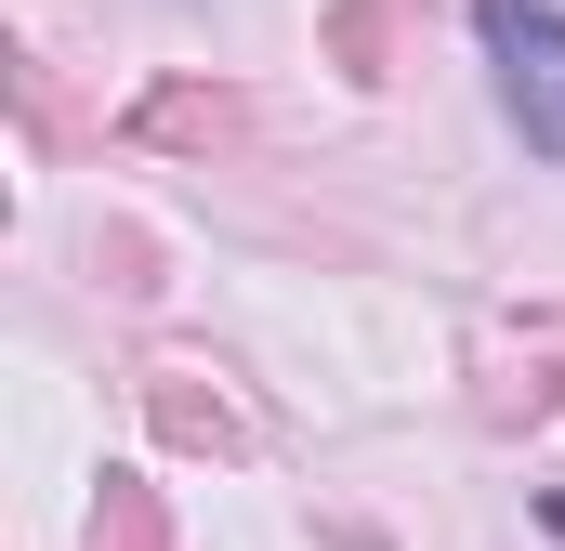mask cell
Wrapping results in <instances>:
<instances>
[{"label": "cell", "instance_id": "cell-1", "mask_svg": "<svg viewBox=\"0 0 565 551\" xmlns=\"http://www.w3.org/2000/svg\"><path fill=\"white\" fill-rule=\"evenodd\" d=\"M473 26H487V53H500V93H513L526 144L565 158V13H540V0H473Z\"/></svg>", "mask_w": 565, "mask_h": 551}]
</instances>
